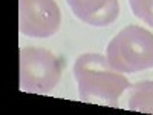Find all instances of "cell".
<instances>
[{
	"instance_id": "3957f363",
	"label": "cell",
	"mask_w": 153,
	"mask_h": 115,
	"mask_svg": "<svg viewBox=\"0 0 153 115\" xmlns=\"http://www.w3.org/2000/svg\"><path fill=\"white\" fill-rule=\"evenodd\" d=\"M61 61L45 48H23L20 52V86L25 92L48 94L61 78Z\"/></svg>"
},
{
	"instance_id": "277c9868",
	"label": "cell",
	"mask_w": 153,
	"mask_h": 115,
	"mask_svg": "<svg viewBox=\"0 0 153 115\" xmlns=\"http://www.w3.org/2000/svg\"><path fill=\"white\" fill-rule=\"evenodd\" d=\"M61 25L55 0H19V29L35 38L52 37Z\"/></svg>"
},
{
	"instance_id": "52a82bcc",
	"label": "cell",
	"mask_w": 153,
	"mask_h": 115,
	"mask_svg": "<svg viewBox=\"0 0 153 115\" xmlns=\"http://www.w3.org/2000/svg\"><path fill=\"white\" fill-rule=\"evenodd\" d=\"M129 5L135 17L153 28V0H129Z\"/></svg>"
},
{
	"instance_id": "5b68a950",
	"label": "cell",
	"mask_w": 153,
	"mask_h": 115,
	"mask_svg": "<svg viewBox=\"0 0 153 115\" xmlns=\"http://www.w3.org/2000/svg\"><path fill=\"white\" fill-rule=\"evenodd\" d=\"M75 17L92 26H109L120 16L118 0H66Z\"/></svg>"
},
{
	"instance_id": "8992f818",
	"label": "cell",
	"mask_w": 153,
	"mask_h": 115,
	"mask_svg": "<svg viewBox=\"0 0 153 115\" xmlns=\"http://www.w3.org/2000/svg\"><path fill=\"white\" fill-rule=\"evenodd\" d=\"M129 109L153 114V81H138L130 87Z\"/></svg>"
},
{
	"instance_id": "7a4b0ae2",
	"label": "cell",
	"mask_w": 153,
	"mask_h": 115,
	"mask_svg": "<svg viewBox=\"0 0 153 115\" xmlns=\"http://www.w3.org/2000/svg\"><path fill=\"white\" fill-rule=\"evenodd\" d=\"M107 60L120 72H138L153 68V34L130 25L121 29L107 45Z\"/></svg>"
},
{
	"instance_id": "6da1fadb",
	"label": "cell",
	"mask_w": 153,
	"mask_h": 115,
	"mask_svg": "<svg viewBox=\"0 0 153 115\" xmlns=\"http://www.w3.org/2000/svg\"><path fill=\"white\" fill-rule=\"evenodd\" d=\"M74 75L78 84L80 98L84 103L117 108L118 98L124 91L130 89L129 80L101 54L80 55L75 61Z\"/></svg>"
}]
</instances>
